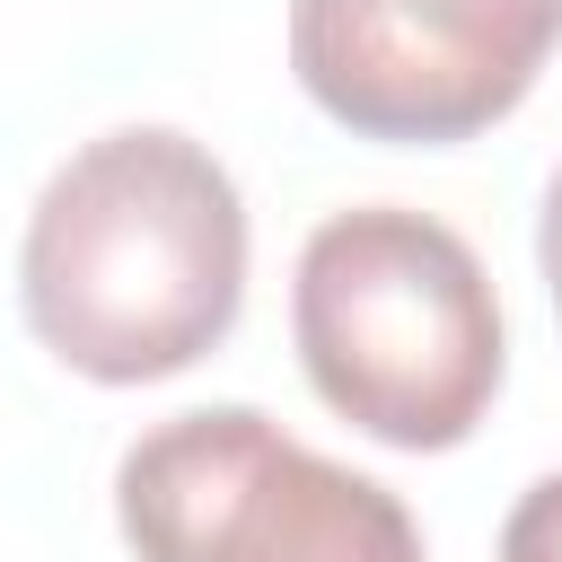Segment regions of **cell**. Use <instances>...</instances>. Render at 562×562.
Wrapping results in <instances>:
<instances>
[{
	"mask_svg": "<svg viewBox=\"0 0 562 562\" xmlns=\"http://www.w3.org/2000/svg\"><path fill=\"white\" fill-rule=\"evenodd\" d=\"M501 562H562V474H536L501 518Z\"/></svg>",
	"mask_w": 562,
	"mask_h": 562,
	"instance_id": "cell-5",
	"label": "cell"
},
{
	"mask_svg": "<svg viewBox=\"0 0 562 562\" xmlns=\"http://www.w3.org/2000/svg\"><path fill=\"white\" fill-rule=\"evenodd\" d=\"M290 342L325 413L404 457L474 439L509 369L492 272L448 220L404 202H360L307 228L290 272Z\"/></svg>",
	"mask_w": 562,
	"mask_h": 562,
	"instance_id": "cell-2",
	"label": "cell"
},
{
	"mask_svg": "<svg viewBox=\"0 0 562 562\" xmlns=\"http://www.w3.org/2000/svg\"><path fill=\"white\" fill-rule=\"evenodd\" d=\"M562 0H290V70L316 114L386 149H448L527 105Z\"/></svg>",
	"mask_w": 562,
	"mask_h": 562,
	"instance_id": "cell-4",
	"label": "cell"
},
{
	"mask_svg": "<svg viewBox=\"0 0 562 562\" xmlns=\"http://www.w3.org/2000/svg\"><path fill=\"white\" fill-rule=\"evenodd\" d=\"M114 527L140 562H422L413 509L290 439L255 404L140 430L114 465Z\"/></svg>",
	"mask_w": 562,
	"mask_h": 562,
	"instance_id": "cell-3",
	"label": "cell"
},
{
	"mask_svg": "<svg viewBox=\"0 0 562 562\" xmlns=\"http://www.w3.org/2000/svg\"><path fill=\"white\" fill-rule=\"evenodd\" d=\"M237 299L246 202L202 140L123 123L44 176L18 237V307L61 369L97 386H158L228 342Z\"/></svg>",
	"mask_w": 562,
	"mask_h": 562,
	"instance_id": "cell-1",
	"label": "cell"
},
{
	"mask_svg": "<svg viewBox=\"0 0 562 562\" xmlns=\"http://www.w3.org/2000/svg\"><path fill=\"white\" fill-rule=\"evenodd\" d=\"M536 263H544V290H553V316H562V167L544 176V211H536Z\"/></svg>",
	"mask_w": 562,
	"mask_h": 562,
	"instance_id": "cell-6",
	"label": "cell"
}]
</instances>
